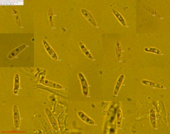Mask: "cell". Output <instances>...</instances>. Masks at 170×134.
I'll return each instance as SVG.
<instances>
[{
    "label": "cell",
    "instance_id": "6da1fadb",
    "mask_svg": "<svg viewBox=\"0 0 170 134\" xmlns=\"http://www.w3.org/2000/svg\"><path fill=\"white\" fill-rule=\"evenodd\" d=\"M78 76L79 78L80 83H81L82 90V93L83 94V96H88L89 94V84H88L87 79L83 75V74L82 72H78Z\"/></svg>",
    "mask_w": 170,
    "mask_h": 134
},
{
    "label": "cell",
    "instance_id": "7a4b0ae2",
    "mask_svg": "<svg viewBox=\"0 0 170 134\" xmlns=\"http://www.w3.org/2000/svg\"><path fill=\"white\" fill-rule=\"evenodd\" d=\"M45 112H46V116L48 118L50 123H51V126L53 127V130L56 131H59V126H58V122L56 120V118H55V116H53V114L51 112V110H50L49 108H45Z\"/></svg>",
    "mask_w": 170,
    "mask_h": 134
},
{
    "label": "cell",
    "instance_id": "3957f363",
    "mask_svg": "<svg viewBox=\"0 0 170 134\" xmlns=\"http://www.w3.org/2000/svg\"><path fill=\"white\" fill-rule=\"evenodd\" d=\"M13 125L16 129H19L20 122H21V117L19 112L18 106L14 105L13 106Z\"/></svg>",
    "mask_w": 170,
    "mask_h": 134
},
{
    "label": "cell",
    "instance_id": "277c9868",
    "mask_svg": "<svg viewBox=\"0 0 170 134\" xmlns=\"http://www.w3.org/2000/svg\"><path fill=\"white\" fill-rule=\"evenodd\" d=\"M81 13L83 15V16L87 19V21L90 24H91L92 25H93V27H98L96 19H94L93 16H92V14L91 13V12H90L89 11H88V9H86L83 8V9H81Z\"/></svg>",
    "mask_w": 170,
    "mask_h": 134
},
{
    "label": "cell",
    "instance_id": "5b68a950",
    "mask_svg": "<svg viewBox=\"0 0 170 134\" xmlns=\"http://www.w3.org/2000/svg\"><path fill=\"white\" fill-rule=\"evenodd\" d=\"M42 43H43V45L45 49H46V51H47L49 55L51 57V58H53V60L58 61V54H56V52H55L53 49L52 48V47L49 45V44L48 43V41L46 40H43Z\"/></svg>",
    "mask_w": 170,
    "mask_h": 134
},
{
    "label": "cell",
    "instance_id": "8992f818",
    "mask_svg": "<svg viewBox=\"0 0 170 134\" xmlns=\"http://www.w3.org/2000/svg\"><path fill=\"white\" fill-rule=\"evenodd\" d=\"M78 116L83 122L89 124V125H91V126H96V122H95V121L93 120V119L89 117L87 114L83 112L79 111L78 112Z\"/></svg>",
    "mask_w": 170,
    "mask_h": 134
},
{
    "label": "cell",
    "instance_id": "52a82bcc",
    "mask_svg": "<svg viewBox=\"0 0 170 134\" xmlns=\"http://www.w3.org/2000/svg\"><path fill=\"white\" fill-rule=\"evenodd\" d=\"M28 47V45L26 44H22V45L19 46L18 47H17L16 49H13V51H12L10 53H9L8 55V58L9 59H12L15 57H16L19 53H21L25 49Z\"/></svg>",
    "mask_w": 170,
    "mask_h": 134
},
{
    "label": "cell",
    "instance_id": "ba28073f",
    "mask_svg": "<svg viewBox=\"0 0 170 134\" xmlns=\"http://www.w3.org/2000/svg\"><path fill=\"white\" fill-rule=\"evenodd\" d=\"M39 82L44 86H46L48 87L52 88L59 89V90H62V89L63 88V87L61 85V84L48 81V80H47V79H42V80H40Z\"/></svg>",
    "mask_w": 170,
    "mask_h": 134
},
{
    "label": "cell",
    "instance_id": "9c48e42d",
    "mask_svg": "<svg viewBox=\"0 0 170 134\" xmlns=\"http://www.w3.org/2000/svg\"><path fill=\"white\" fill-rule=\"evenodd\" d=\"M142 83L144 85L149 86L153 88H157V89H165L164 86L163 84L160 83H157L151 81H148V80H142Z\"/></svg>",
    "mask_w": 170,
    "mask_h": 134
},
{
    "label": "cell",
    "instance_id": "30bf717a",
    "mask_svg": "<svg viewBox=\"0 0 170 134\" xmlns=\"http://www.w3.org/2000/svg\"><path fill=\"white\" fill-rule=\"evenodd\" d=\"M37 118L38 120H39V122H41V123L42 124V126L44 128V130L47 133H50V134H52V132L51 130V129H50L49 125H48V122H46V120H45V119L43 118V116L41 115V114H39V113H37V115H36Z\"/></svg>",
    "mask_w": 170,
    "mask_h": 134
},
{
    "label": "cell",
    "instance_id": "8fae6325",
    "mask_svg": "<svg viewBox=\"0 0 170 134\" xmlns=\"http://www.w3.org/2000/svg\"><path fill=\"white\" fill-rule=\"evenodd\" d=\"M79 48L81 49V50L83 52V53L89 59H90V60H92V61L94 60V58H93V57L92 55V54L91 53H90V51H89V49L86 47V45H85V44L83 42L79 41Z\"/></svg>",
    "mask_w": 170,
    "mask_h": 134
},
{
    "label": "cell",
    "instance_id": "7c38bea8",
    "mask_svg": "<svg viewBox=\"0 0 170 134\" xmlns=\"http://www.w3.org/2000/svg\"><path fill=\"white\" fill-rule=\"evenodd\" d=\"M124 78H125V75L123 74H121V75L119 76L118 81H117V82L116 84V86H115L114 90H113L114 96L118 95V94L120 90V88H121L122 84H123V82L124 81Z\"/></svg>",
    "mask_w": 170,
    "mask_h": 134
},
{
    "label": "cell",
    "instance_id": "4fadbf2b",
    "mask_svg": "<svg viewBox=\"0 0 170 134\" xmlns=\"http://www.w3.org/2000/svg\"><path fill=\"white\" fill-rule=\"evenodd\" d=\"M20 89V78L19 74H16L14 76V84H13V94L15 95H18Z\"/></svg>",
    "mask_w": 170,
    "mask_h": 134
},
{
    "label": "cell",
    "instance_id": "5bb4252c",
    "mask_svg": "<svg viewBox=\"0 0 170 134\" xmlns=\"http://www.w3.org/2000/svg\"><path fill=\"white\" fill-rule=\"evenodd\" d=\"M112 12L115 16V17H116V19L118 20V21L121 23L123 26L128 27L126 21V20H125L124 17L122 16V15L121 13H120L119 12H118L117 10H116L115 9H112Z\"/></svg>",
    "mask_w": 170,
    "mask_h": 134
},
{
    "label": "cell",
    "instance_id": "9a60e30c",
    "mask_svg": "<svg viewBox=\"0 0 170 134\" xmlns=\"http://www.w3.org/2000/svg\"><path fill=\"white\" fill-rule=\"evenodd\" d=\"M149 120L151 125L153 129H157V122H156V115L154 109L152 108L149 110Z\"/></svg>",
    "mask_w": 170,
    "mask_h": 134
},
{
    "label": "cell",
    "instance_id": "2e32d148",
    "mask_svg": "<svg viewBox=\"0 0 170 134\" xmlns=\"http://www.w3.org/2000/svg\"><path fill=\"white\" fill-rule=\"evenodd\" d=\"M116 58L118 61H121L122 58V49L121 43L119 41L116 42Z\"/></svg>",
    "mask_w": 170,
    "mask_h": 134
},
{
    "label": "cell",
    "instance_id": "e0dca14e",
    "mask_svg": "<svg viewBox=\"0 0 170 134\" xmlns=\"http://www.w3.org/2000/svg\"><path fill=\"white\" fill-rule=\"evenodd\" d=\"M12 13L13 15V17L15 19V21H16V24L18 25V27H22V21H21V18H20V15L18 12V10L16 8L12 9Z\"/></svg>",
    "mask_w": 170,
    "mask_h": 134
},
{
    "label": "cell",
    "instance_id": "ac0fdd59",
    "mask_svg": "<svg viewBox=\"0 0 170 134\" xmlns=\"http://www.w3.org/2000/svg\"><path fill=\"white\" fill-rule=\"evenodd\" d=\"M122 120H123V112L121 109H119L117 112V115H116V123H117V127L118 128H121Z\"/></svg>",
    "mask_w": 170,
    "mask_h": 134
},
{
    "label": "cell",
    "instance_id": "d6986e66",
    "mask_svg": "<svg viewBox=\"0 0 170 134\" xmlns=\"http://www.w3.org/2000/svg\"><path fill=\"white\" fill-rule=\"evenodd\" d=\"M144 51L147 53H152L156 54H162V53L160 51V50L154 47H146L144 49Z\"/></svg>",
    "mask_w": 170,
    "mask_h": 134
},
{
    "label": "cell",
    "instance_id": "ffe728a7",
    "mask_svg": "<svg viewBox=\"0 0 170 134\" xmlns=\"http://www.w3.org/2000/svg\"><path fill=\"white\" fill-rule=\"evenodd\" d=\"M48 18L50 25L53 27V11L52 8H49L48 10Z\"/></svg>",
    "mask_w": 170,
    "mask_h": 134
}]
</instances>
